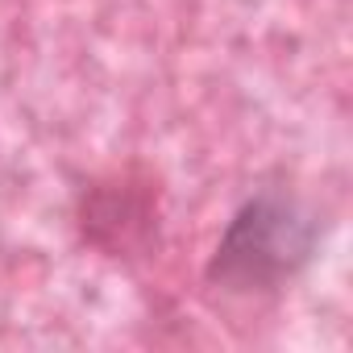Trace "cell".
Here are the masks:
<instances>
[{
    "instance_id": "1",
    "label": "cell",
    "mask_w": 353,
    "mask_h": 353,
    "mask_svg": "<svg viewBox=\"0 0 353 353\" xmlns=\"http://www.w3.org/2000/svg\"><path fill=\"white\" fill-rule=\"evenodd\" d=\"M320 225L291 192L250 196L216 241L208 262V283L233 295H266L287 287L316 254Z\"/></svg>"
}]
</instances>
